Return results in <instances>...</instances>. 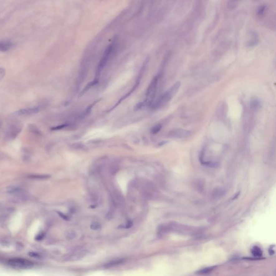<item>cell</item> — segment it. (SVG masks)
Masks as SVG:
<instances>
[{
  "instance_id": "7",
  "label": "cell",
  "mask_w": 276,
  "mask_h": 276,
  "mask_svg": "<svg viewBox=\"0 0 276 276\" xmlns=\"http://www.w3.org/2000/svg\"><path fill=\"white\" fill-rule=\"evenodd\" d=\"M22 128V126L19 124H14L10 126L7 132V139L8 140H12L15 139L20 133Z\"/></svg>"
},
{
  "instance_id": "16",
  "label": "cell",
  "mask_w": 276,
  "mask_h": 276,
  "mask_svg": "<svg viewBox=\"0 0 276 276\" xmlns=\"http://www.w3.org/2000/svg\"><path fill=\"white\" fill-rule=\"evenodd\" d=\"M101 224L100 223L98 222H93L92 224H91V229H92V230H97L100 229L101 228Z\"/></svg>"
},
{
  "instance_id": "19",
  "label": "cell",
  "mask_w": 276,
  "mask_h": 276,
  "mask_svg": "<svg viewBox=\"0 0 276 276\" xmlns=\"http://www.w3.org/2000/svg\"><path fill=\"white\" fill-rule=\"evenodd\" d=\"M265 6H262V7H260L259 8V9H258V15H261V14H262L263 12H264V10H265Z\"/></svg>"
},
{
  "instance_id": "20",
  "label": "cell",
  "mask_w": 276,
  "mask_h": 276,
  "mask_svg": "<svg viewBox=\"0 0 276 276\" xmlns=\"http://www.w3.org/2000/svg\"><path fill=\"white\" fill-rule=\"evenodd\" d=\"M274 246H271L270 247V248L269 249V254H270V255H274Z\"/></svg>"
},
{
  "instance_id": "4",
  "label": "cell",
  "mask_w": 276,
  "mask_h": 276,
  "mask_svg": "<svg viewBox=\"0 0 276 276\" xmlns=\"http://www.w3.org/2000/svg\"><path fill=\"white\" fill-rule=\"evenodd\" d=\"M8 264L12 268L18 270H27L34 266L33 263L23 258H12L9 260Z\"/></svg>"
},
{
  "instance_id": "25",
  "label": "cell",
  "mask_w": 276,
  "mask_h": 276,
  "mask_svg": "<svg viewBox=\"0 0 276 276\" xmlns=\"http://www.w3.org/2000/svg\"><path fill=\"white\" fill-rule=\"evenodd\" d=\"M167 141H162V142H160L159 144V146H162V145H165L167 143Z\"/></svg>"
},
{
  "instance_id": "11",
  "label": "cell",
  "mask_w": 276,
  "mask_h": 276,
  "mask_svg": "<svg viewBox=\"0 0 276 276\" xmlns=\"http://www.w3.org/2000/svg\"><path fill=\"white\" fill-rule=\"evenodd\" d=\"M262 103L257 98H254L250 102V106L254 109H258L261 107Z\"/></svg>"
},
{
  "instance_id": "14",
  "label": "cell",
  "mask_w": 276,
  "mask_h": 276,
  "mask_svg": "<svg viewBox=\"0 0 276 276\" xmlns=\"http://www.w3.org/2000/svg\"><path fill=\"white\" fill-rule=\"evenodd\" d=\"M65 236H66V238L69 239V240H72V239H74V238L76 237V232H74V231H73V230H69V231L66 232Z\"/></svg>"
},
{
  "instance_id": "10",
  "label": "cell",
  "mask_w": 276,
  "mask_h": 276,
  "mask_svg": "<svg viewBox=\"0 0 276 276\" xmlns=\"http://www.w3.org/2000/svg\"><path fill=\"white\" fill-rule=\"evenodd\" d=\"M8 193L9 194L14 195L15 196H17V197H23L25 196L23 190L20 188H16V187H10V188H8Z\"/></svg>"
},
{
  "instance_id": "8",
  "label": "cell",
  "mask_w": 276,
  "mask_h": 276,
  "mask_svg": "<svg viewBox=\"0 0 276 276\" xmlns=\"http://www.w3.org/2000/svg\"><path fill=\"white\" fill-rule=\"evenodd\" d=\"M11 212L10 208L0 205V222L6 220Z\"/></svg>"
},
{
  "instance_id": "6",
  "label": "cell",
  "mask_w": 276,
  "mask_h": 276,
  "mask_svg": "<svg viewBox=\"0 0 276 276\" xmlns=\"http://www.w3.org/2000/svg\"><path fill=\"white\" fill-rule=\"evenodd\" d=\"M191 135V132L189 131L186 130L181 128H176L171 131L168 133L169 138H178L183 139L187 138Z\"/></svg>"
},
{
  "instance_id": "1",
  "label": "cell",
  "mask_w": 276,
  "mask_h": 276,
  "mask_svg": "<svg viewBox=\"0 0 276 276\" xmlns=\"http://www.w3.org/2000/svg\"><path fill=\"white\" fill-rule=\"evenodd\" d=\"M159 78L160 76L158 74L155 76L152 79L147 90L146 99L143 102H139L136 105L135 107L136 110H142L143 108L147 107L152 105L156 94Z\"/></svg>"
},
{
  "instance_id": "26",
  "label": "cell",
  "mask_w": 276,
  "mask_h": 276,
  "mask_svg": "<svg viewBox=\"0 0 276 276\" xmlns=\"http://www.w3.org/2000/svg\"><path fill=\"white\" fill-rule=\"evenodd\" d=\"M1 155H0V159H1Z\"/></svg>"
},
{
  "instance_id": "22",
  "label": "cell",
  "mask_w": 276,
  "mask_h": 276,
  "mask_svg": "<svg viewBox=\"0 0 276 276\" xmlns=\"http://www.w3.org/2000/svg\"><path fill=\"white\" fill-rule=\"evenodd\" d=\"M43 237H44V234L43 233H40L38 235V236L36 237V239L37 240H42Z\"/></svg>"
},
{
  "instance_id": "17",
  "label": "cell",
  "mask_w": 276,
  "mask_h": 276,
  "mask_svg": "<svg viewBox=\"0 0 276 276\" xmlns=\"http://www.w3.org/2000/svg\"><path fill=\"white\" fill-rule=\"evenodd\" d=\"M29 128H30V131H31V132H33V133H34L35 134H40V131L38 130V129L36 128L35 126L30 125V127H29Z\"/></svg>"
},
{
  "instance_id": "2",
  "label": "cell",
  "mask_w": 276,
  "mask_h": 276,
  "mask_svg": "<svg viewBox=\"0 0 276 276\" xmlns=\"http://www.w3.org/2000/svg\"><path fill=\"white\" fill-rule=\"evenodd\" d=\"M180 86H181V83H176L169 90H168L167 92L164 93V94L159 98L158 100H157L153 105V108L155 109L160 108L164 105L165 104L168 103L176 94L180 88Z\"/></svg>"
},
{
  "instance_id": "13",
  "label": "cell",
  "mask_w": 276,
  "mask_h": 276,
  "mask_svg": "<svg viewBox=\"0 0 276 276\" xmlns=\"http://www.w3.org/2000/svg\"><path fill=\"white\" fill-rule=\"evenodd\" d=\"M123 262H124V260H122V259H119V260H114V261H112V262L108 263L106 264L105 266H107V267L115 266H116V265H118L119 264H121V263H122Z\"/></svg>"
},
{
  "instance_id": "24",
  "label": "cell",
  "mask_w": 276,
  "mask_h": 276,
  "mask_svg": "<svg viewBox=\"0 0 276 276\" xmlns=\"http://www.w3.org/2000/svg\"><path fill=\"white\" fill-rule=\"evenodd\" d=\"M132 226V222L130 221H128V223H127V226H126V228H130Z\"/></svg>"
},
{
  "instance_id": "12",
  "label": "cell",
  "mask_w": 276,
  "mask_h": 276,
  "mask_svg": "<svg viewBox=\"0 0 276 276\" xmlns=\"http://www.w3.org/2000/svg\"><path fill=\"white\" fill-rule=\"evenodd\" d=\"M252 255L256 257H259L262 256L263 252L260 248L258 246H255L253 247L251 251Z\"/></svg>"
},
{
  "instance_id": "3",
  "label": "cell",
  "mask_w": 276,
  "mask_h": 276,
  "mask_svg": "<svg viewBox=\"0 0 276 276\" xmlns=\"http://www.w3.org/2000/svg\"><path fill=\"white\" fill-rule=\"evenodd\" d=\"M114 47H115V43H112V44H111L107 46V48L105 51L97 68L96 76L94 79V81H96V82H98L101 72L102 71L106 63L108 62V59L110 57L111 55L112 54V52L114 50Z\"/></svg>"
},
{
  "instance_id": "18",
  "label": "cell",
  "mask_w": 276,
  "mask_h": 276,
  "mask_svg": "<svg viewBox=\"0 0 276 276\" xmlns=\"http://www.w3.org/2000/svg\"><path fill=\"white\" fill-rule=\"evenodd\" d=\"M6 74V70L4 68L0 67V80H2Z\"/></svg>"
},
{
  "instance_id": "21",
  "label": "cell",
  "mask_w": 276,
  "mask_h": 276,
  "mask_svg": "<svg viewBox=\"0 0 276 276\" xmlns=\"http://www.w3.org/2000/svg\"><path fill=\"white\" fill-rule=\"evenodd\" d=\"M212 269L210 268H208V269H205L204 270H202L201 271V272L202 274H204V273H208V272H210L211 271H212Z\"/></svg>"
},
{
  "instance_id": "15",
  "label": "cell",
  "mask_w": 276,
  "mask_h": 276,
  "mask_svg": "<svg viewBox=\"0 0 276 276\" xmlns=\"http://www.w3.org/2000/svg\"><path fill=\"white\" fill-rule=\"evenodd\" d=\"M161 128H162V125H156L154 126L152 128V130H151V133L153 134H157L158 133L160 132V130H161Z\"/></svg>"
},
{
  "instance_id": "23",
  "label": "cell",
  "mask_w": 276,
  "mask_h": 276,
  "mask_svg": "<svg viewBox=\"0 0 276 276\" xmlns=\"http://www.w3.org/2000/svg\"><path fill=\"white\" fill-rule=\"evenodd\" d=\"M58 214H59V215H60V217H62L63 219L64 220H68V216H66V215H65L64 214H62V213H60V212H58Z\"/></svg>"
},
{
  "instance_id": "5",
  "label": "cell",
  "mask_w": 276,
  "mask_h": 276,
  "mask_svg": "<svg viewBox=\"0 0 276 276\" xmlns=\"http://www.w3.org/2000/svg\"><path fill=\"white\" fill-rule=\"evenodd\" d=\"M43 107L44 106L43 105H38V106H34L32 107L21 109L16 111L15 112V115L18 116H29L31 114H36L40 112V111L43 108Z\"/></svg>"
},
{
  "instance_id": "9",
  "label": "cell",
  "mask_w": 276,
  "mask_h": 276,
  "mask_svg": "<svg viewBox=\"0 0 276 276\" xmlns=\"http://www.w3.org/2000/svg\"><path fill=\"white\" fill-rule=\"evenodd\" d=\"M13 46L12 42L8 40H0V51L7 52L10 50Z\"/></svg>"
}]
</instances>
